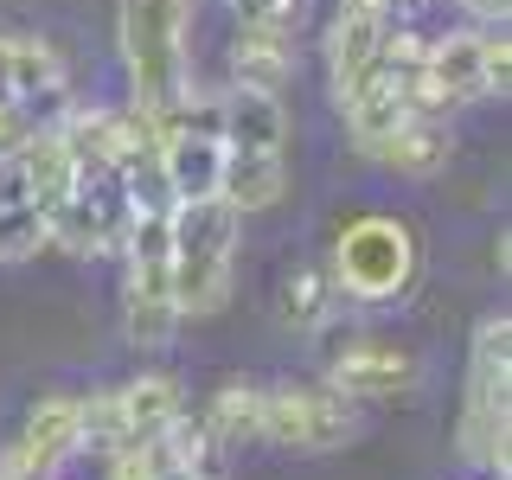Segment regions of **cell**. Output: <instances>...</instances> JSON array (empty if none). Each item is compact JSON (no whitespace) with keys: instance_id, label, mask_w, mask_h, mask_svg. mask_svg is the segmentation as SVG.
Returning <instances> with one entry per match:
<instances>
[{"instance_id":"obj_4","label":"cell","mask_w":512,"mask_h":480,"mask_svg":"<svg viewBox=\"0 0 512 480\" xmlns=\"http://www.w3.org/2000/svg\"><path fill=\"white\" fill-rule=\"evenodd\" d=\"M333 295L340 301H404L416 282V231L391 212L352 218L333 244Z\"/></svg>"},{"instance_id":"obj_8","label":"cell","mask_w":512,"mask_h":480,"mask_svg":"<svg viewBox=\"0 0 512 480\" xmlns=\"http://www.w3.org/2000/svg\"><path fill=\"white\" fill-rule=\"evenodd\" d=\"M154 173H160V186H167L173 205L218 199V180H224V141L205 135V128H173V135H160Z\"/></svg>"},{"instance_id":"obj_1","label":"cell","mask_w":512,"mask_h":480,"mask_svg":"<svg viewBox=\"0 0 512 480\" xmlns=\"http://www.w3.org/2000/svg\"><path fill=\"white\" fill-rule=\"evenodd\" d=\"M186 26H192V0H122L116 7V45L141 109H173L192 90Z\"/></svg>"},{"instance_id":"obj_11","label":"cell","mask_w":512,"mask_h":480,"mask_svg":"<svg viewBox=\"0 0 512 480\" xmlns=\"http://www.w3.org/2000/svg\"><path fill=\"white\" fill-rule=\"evenodd\" d=\"M384 39H391V7H352V0H340V20L327 26V77H333V90H346L352 77L372 71Z\"/></svg>"},{"instance_id":"obj_9","label":"cell","mask_w":512,"mask_h":480,"mask_svg":"<svg viewBox=\"0 0 512 480\" xmlns=\"http://www.w3.org/2000/svg\"><path fill=\"white\" fill-rule=\"evenodd\" d=\"M180 301H173V263H128V288H122V333L128 346H173L180 333Z\"/></svg>"},{"instance_id":"obj_10","label":"cell","mask_w":512,"mask_h":480,"mask_svg":"<svg viewBox=\"0 0 512 480\" xmlns=\"http://www.w3.org/2000/svg\"><path fill=\"white\" fill-rule=\"evenodd\" d=\"M218 141L237 154H288V109L276 90L231 84L218 96Z\"/></svg>"},{"instance_id":"obj_3","label":"cell","mask_w":512,"mask_h":480,"mask_svg":"<svg viewBox=\"0 0 512 480\" xmlns=\"http://www.w3.org/2000/svg\"><path fill=\"white\" fill-rule=\"evenodd\" d=\"M173 224V301L186 320L218 314L231 301V256H237V218L224 199H192L167 212Z\"/></svg>"},{"instance_id":"obj_24","label":"cell","mask_w":512,"mask_h":480,"mask_svg":"<svg viewBox=\"0 0 512 480\" xmlns=\"http://www.w3.org/2000/svg\"><path fill=\"white\" fill-rule=\"evenodd\" d=\"M199 480H212V474H199Z\"/></svg>"},{"instance_id":"obj_7","label":"cell","mask_w":512,"mask_h":480,"mask_svg":"<svg viewBox=\"0 0 512 480\" xmlns=\"http://www.w3.org/2000/svg\"><path fill=\"white\" fill-rule=\"evenodd\" d=\"M416 71H423V64H416ZM416 71H397V64L378 52V64H372L365 77H352L346 90H333V103H340L346 135H352V148H359V154H372L378 141L410 116V96H404V90H410Z\"/></svg>"},{"instance_id":"obj_5","label":"cell","mask_w":512,"mask_h":480,"mask_svg":"<svg viewBox=\"0 0 512 480\" xmlns=\"http://www.w3.org/2000/svg\"><path fill=\"white\" fill-rule=\"evenodd\" d=\"M359 416H352V397H340L333 384H276L263 391V442L295 448V455H327V448H346Z\"/></svg>"},{"instance_id":"obj_22","label":"cell","mask_w":512,"mask_h":480,"mask_svg":"<svg viewBox=\"0 0 512 480\" xmlns=\"http://www.w3.org/2000/svg\"><path fill=\"white\" fill-rule=\"evenodd\" d=\"M20 135H26V128H20V116H13V109H0V154H7Z\"/></svg>"},{"instance_id":"obj_12","label":"cell","mask_w":512,"mask_h":480,"mask_svg":"<svg viewBox=\"0 0 512 480\" xmlns=\"http://www.w3.org/2000/svg\"><path fill=\"white\" fill-rule=\"evenodd\" d=\"M378 167L404 173V180H436V173L455 160V135H448V116H404L391 135L372 148Z\"/></svg>"},{"instance_id":"obj_15","label":"cell","mask_w":512,"mask_h":480,"mask_svg":"<svg viewBox=\"0 0 512 480\" xmlns=\"http://www.w3.org/2000/svg\"><path fill=\"white\" fill-rule=\"evenodd\" d=\"M116 404H122V448H135V442H154L186 410V397H180V378L141 372L135 384H116Z\"/></svg>"},{"instance_id":"obj_18","label":"cell","mask_w":512,"mask_h":480,"mask_svg":"<svg viewBox=\"0 0 512 480\" xmlns=\"http://www.w3.org/2000/svg\"><path fill=\"white\" fill-rule=\"evenodd\" d=\"M480 84H487V96L512 90V39H506V26H480Z\"/></svg>"},{"instance_id":"obj_21","label":"cell","mask_w":512,"mask_h":480,"mask_svg":"<svg viewBox=\"0 0 512 480\" xmlns=\"http://www.w3.org/2000/svg\"><path fill=\"white\" fill-rule=\"evenodd\" d=\"M461 7L474 13V26H506V7H512V0H461Z\"/></svg>"},{"instance_id":"obj_23","label":"cell","mask_w":512,"mask_h":480,"mask_svg":"<svg viewBox=\"0 0 512 480\" xmlns=\"http://www.w3.org/2000/svg\"><path fill=\"white\" fill-rule=\"evenodd\" d=\"M352 7H397V0H352Z\"/></svg>"},{"instance_id":"obj_14","label":"cell","mask_w":512,"mask_h":480,"mask_svg":"<svg viewBox=\"0 0 512 480\" xmlns=\"http://www.w3.org/2000/svg\"><path fill=\"white\" fill-rule=\"evenodd\" d=\"M288 192V154H237L224 148V180H218V199L231 205L237 218L250 212H269Z\"/></svg>"},{"instance_id":"obj_6","label":"cell","mask_w":512,"mask_h":480,"mask_svg":"<svg viewBox=\"0 0 512 480\" xmlns=\"http://www.w3.org/2000/svg\"><path fill=\"white\" fill-rule=\"evenodd\" d=\"M416 378H423L416 352L384 340V333H352V340L333 352V365H327L333 391L340 397H372V404H384V397H410Z\"/></svg>"},{"instance_id":"obj_25","label":"cell","mask_w":512,"mask_h":480,"mask_svg":"<svg viewBox=\"0 0 512 480\" xmlns=\"http://www.w3.org/2000/svg\"><path fill=\"white\" fill-rule=\"evenodd\" d=\"M500 480H506V474H500Z\"/></svg>"},{"instance_id":"obj_16","label":"cell","mask_w":512,"mask_h":480,"mask_svg":"<svg viewBox=\"0 0 512 480\" xmlns=\"http://www.w3.org/2000/svg\"><path fill=\"white\" fill-rule=\"evenodd\" d=\"M205 436H212V448H244V442H263V391L256 384H224V391L212 397V410L199 416Z\"/></svg>"},{"instance_id":"obj_17","label":"cell","mask_w":512,"mask_h":480,"mask_svg":"<svg viewBox=\"0 0 512 480\" xmlns=\"http://www.w3.org/2000/svg\"><path fill=\"white\" fill-rule=\"evenodd\" d=\"M333 308H340V295H333L327 269H295V276L282 282V301H276L282 327H295V333H327Z\"/></svg>"},{"instance_id":"obj_19","label":"cell","mask_w":512,"mask_h":480,"mask_svg":"<svg viewBox=\"0 0 512 480\" xmlns=\"http://www.w3.org/2000/svg\"><path fill=\"white\" fill-rule=\"evenodd\" d=\"M237 26H276V32H295L308 20V0H231Z\"/></svg>"},{"instance_id":"obj_20","label":"cell","mask_w":512,"mask_h":480,"mask_svg":"<svg viewBox=\"0 0 512 480\" xmlns=\"http://www.w3.org/2000/svg\"><path fill=\"white\" fill-rule=\"evenodd\" d=\"M0 109H13V32H0Z\"/></svg>"},{"instance_id":"obj_13","label":"cell","mask_w":512,"mask_h":480,"mask_svg":"<svg viewBox=\"0 0 512 480\" xmlns=\"http://www.w3.org/2000/svg\"><path fill=\"white\" fill-rule=\"evenodd\" d=\"M295 32H276V26H237L231 32V84H250V90H276L295 77Z\"/></svg>"},{"instance_id":"obj_2","label":"cell","mask_w":512,"mask_h":480,"mask_svg":"<svg viewBox=\"0 0 512 480\" xmlns=\"http://www.w3.org/2000/svg\"><path fill=\"white\" fill-rule=\"evenodd\" d=\"M506 436H512V320L487 314L468 352V397H461V429H455L461 461L506 474Z\"/></svg>"}]
</instances>
